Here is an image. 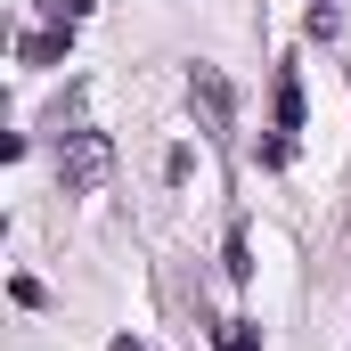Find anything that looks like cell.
<instances>
[{
	"instance_id": "6da1fadb",
	"label": "cell",
	"mask_w": 351,
	"mask_h": 351,
	"mask_svg": "<svg viewBox=\"0 0 351 351\" xmlns=\"http://www.w3.org/2000/svg\"><path fill=\"white\" fill-rule=\"evenodd\" d=\"M106 172H114L106 131H66V147H58V180H66V196H90Z\"/></svg>"
},
{
	"instance_id": "7a4b0ae2",
	"label": "cell",
	"mask_w": 351,
	"mask_h": 351,
	"mask_svg": "<svg viewBox=\"0 0 351 351\" xmlns=\"http://www.w3.org/2000/svg\"><path fill=\"white\" fill-rule=\"evenodd\" d=\"M188 106H196L204 131H229V123H237V90H229V74H221V66H188Z\"/></svg>"
},
{
	"instance_id": "3957f363",
	"label": "cell",
	"mask_w": 351,
	"mask_h": 351,
	"mask_svg": "<svg viewBox=\"0 0 351 351\" xmlns=\"http://www.w3.org/2000/svg\"><path fill=\"white\" fill-rule=\"evenodd\" d=\"M66 49H74V25H66V16H49V25H33V33L16 41V58H25V66H58Z\"/></svg>"
},
{
	"instance_id": "277c9868",
	"label": "cell",
	"mask_w": 351,
	"mask_h": 351,
	"mask_svg": "<svg viewBox=\"0 0 351 351\" xmlns=\"http://www.w3.org/2000/svg\"><path fill=\"white\" fill-rule=\"evenodd\" d=\"M269 123H278V139L302 131V74L294 66H278V82H269Z\"/></svg>"
},
{
	"instance_id": "5b68a950",
	"label": "cell",
	"mask_w": 351,
	"mask_h": 351,
	"mask_svg": "<svg viewBox=\"0 0 351 351\" xmlns=\"http://www.w3.org/2000/svg\"><path fill=\"white\" fill-rule=\"evenodd\" d=\"M221 269H229L237 286L254 278V245H245V229H229V245H221Z\"/></svg>"
},
{
	"instance_id": "8992f818",
	"label": "cell",
	"mask_w": 351,
	"mask_h": 351,
	"mask_svg": "<svg viewBox=\"0 0 351 351\" xmlns=\"http://www.w3.org/2000/svg\"><path fill=\"white\" fill-rule=\"evenodd\" d=\"M221 351H262V319H229L221 327Z\"/></svg>"
},
{
	"instance_id": "52a82bcc",
	"label": "cell",
	"mask_w": 351,
	"mask_h": 351,
	"mask_svg": "<svg viewBox=\"0 0 351 351\" xmlns=\"http://www.w3.org/2000/svg\"><path fill=\"white\" fill-rule=\"evenodd\" d=\"M90 8H98V0H49V16H66V25H74V16H90Z\"/></svg>"
},
{
	"instance_id": "ba28073f",
	"label": "cell",
	"mask_w": 351,
	"mask_h": 351,
	"mask_svg": "<svg viewBox=\"0 0 351 351\" xmlns=\"http://www.w3.org/2000/svg\"><path fill=\"white\" fill-rule=\"evenodd\" d=\"M114 351H156V343H139V335H114Z\"/></svg>"
},
{
	"instance_id": "9c48e42d",
	"label": "cell",
	"mask_w": 351,
	"mask_h": 351,
	"mask_svg": "<svg viewBox=\"0 0 351 351\" xmlns=\"http://www.w3.org/2000/svg\"><path fill=\"white\" fill-rule=\"evenodd\" d=\"M319 8H335V0H319Z\"/></svg>"
}]
</instances>
